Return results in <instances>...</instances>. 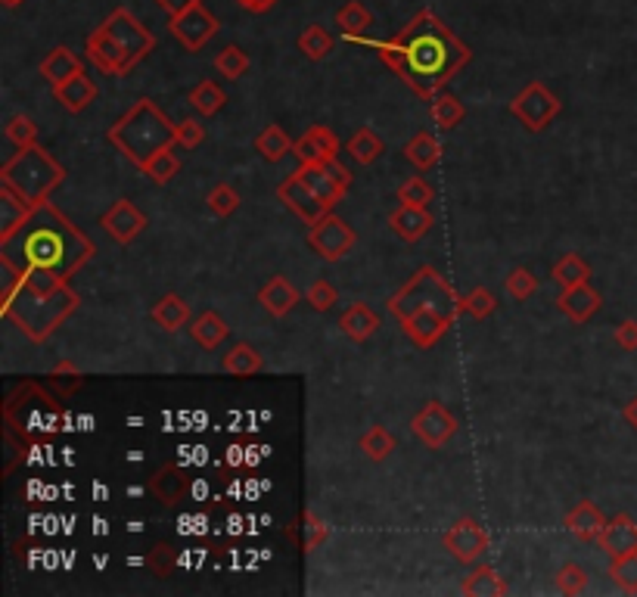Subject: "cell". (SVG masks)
Returning a JSON list of instances; mask_svg holds the SVG:
<instances>
[{"label": "cell", "instance_id": "obj_34", "mask_svg": "<svg viewBox=\"0 0 637 597\" xmlns=\"http://www.w3.org/2000/svg\"><path fill=\"white\" fill-rule=\"evenodd\" d=\"M150 318H153V321H156L165 333H178L181 327H187V324H190V305H187L181 296L168 293V296H162V299L153 305Z\"/></svg>", "mask_w": 637, "mask_h": 597}, {"label": "cell", "instance_id": "obj_22", "mask_svg": "<svg viewBox=\"0 0 637 597\" xmlns=\"http://www.w3.org/2000/svg\"><path fill=\"white\" fill-rule=\"evenodd\" d=\"M597 545L610 554V557H625L637 551V523L628 514H619L606 523L603 535L597 538Z\"/></svg>", "mask_w": 637, "mask_h": 597}, {"label": "cell", "instance_id": "obj_32", "mask_svg": "<svg viewBox=\"0 0 637 597\" xmlns=\"http://www.w3.org/2000/svg\"><path fill=\"white\" fill-rule=\"evenodd\" d=\"M190 336H193V343L199 349L212 352V349H218L224 339L230 336V327H227V321L218 315V311H202V315L190 327Z\"/></svg>", "mask_w": 637, "mask_h": 597}, {"label": "cell", "instance_id": "obj_2", "mask_svg": "<svg viewBox=\"0 0 637 597\" xmlns=\"http://www.w3.org/2000/svg\"><path fill=\"white\" fill-rule=\"evenodd\" d=\"M91 255L94 243L53 203L35 206L13 234L0 237V265H10L19 274L50 271L69 280L91 262Z\"/></svg>", "mask_w": 637, "mask_h": 597}, {"label": "cell", "instance_id": "obj_41", "mask_svg": "<svg viewBox=\"0 0 637 597\" xmlns=\"http://www.w3.org/2000/svg\"><path fill=\"white\" fill-rule=\"evenodd\" d=\"M554 280L560 283V287H578V283H588L591 280V265L582 259V255H563V259L554 265Z\"/></svg>", "mask_w": 637, "mask_h": 597}, {"label": "cell", "instance_id": "obj_59", "mask_svg": "<svg viewBox=\"0 0 637 597\" xmlns=\"http://www.w3.org/2000/svg\"><path fill=\"white\" fill-rule=\"evenodd\" d=\"M237 4L246 10V13H255V16H262V13H268V10H274L280 0H237Z\"/></svg>", "mask_w": 637, "mask_h": 597}, {"label": "cell", "instance_id": "obj_46", "mask_svg": "<svg viewBox=\"0 0 637 597\" xmlns=\"http://www.w3.org/2000/svg\"><path fill=\"white\" fill-rule=\"evenodd\" d=\"M206 203H209V209H212V215H218V218H230L237 209H240V193H237V187H230V184H215L212 190H209V196H206Z\"/></svg>", "mask_w": 637, "mask_h": 597}, {"label": "cell", "instance_id": "obj_30", "mask_svg": "<svg viewBox=\"0 0 637 597\" xmlns=\"http://www.w3.org/2000/svg\"><path fill=\"white\" fill-rule=\"evenodd\" d=\"M296 175L314 190V196L321 199V203H324L327 209H333L336 203H342V196L349 193L342 184H336V181L330 178V172H327L324 165H299Z\"/></svg>", "mask_w": 637, "mask_h": 597}, {"label": "cell", "instance_id": "obj_15", "mask_svg": "<svg viewBox=\"0 0 637 597\" xmlns=\"http://www.w3.org/2000/svg\"><path fill=\"white\" fill-rule=\"evenodd\" d=\"M103 224V231L115 240V243H134L140 234H143V227H147V215H143L131 199H115V203L109 206V212L100 218Z\"/></svg>", "mask_w": 637, "mask_h": 597}, {"label": "cell", "instance_id": "obj_5", "mask_svg": "<svg viewBox=\"0 0 637 597\" xmlns=\"http://www.w3.org/2000/svg\"><path fill=\"white\" fill-rule=\"evenodd\" d=\"M63 178H66V168L38 144L19 150L10 162H4V168H0V184H10L32 206L47 203L50 193L63 184Z\"/></svg>", "mask_w": 637, "mask_h": 597}, {"label": "cell", "instance_id": "obj_7", "mask_svg": "<svg viewBox=\"0 0 637 597\" xmlns=\"http://www.w3.org/2000/svg\"><path fill=\"white\" fill-rule=\"evenodd\" d=\"M22 389H25V398H28V408L22 405V395L16 392L13 398L22 405V414L7 411V426H10V430H19L25 439H32L38 433H47V430L53 433L56 426H60V411H56L53 398L44 395V389L38 383H28Z\"/></svg>", "mask_w": 637, "mask_h": 597}, {"label": "cell", "instance_id": "obj_4", "mask_svg": "<svg viewBox=\"0 0 637 597\" xmlns=\"http://www.w3.org/2000/svg\"><path fill=\"white\" fill-rule=\"evenodd\" d=\"M175 128L153 100H137L125 116L109 128V144L137 168L147 165L159 150L175 147Z\"/></svg>", "mask_w": 637, "mask_h": 597}, {"label": "cell", "instance_id": "obj_57", "mask_svg": "<svg viewBox=\"0 0 637 597\" xmlns=\"http://www.w3.org/2000/svg\"><path fill=\"white\" fill-rule=\"evenodd\" d=\"M324 168H327V172H330V178L336 181V184H342L345 190H349L352 187V172H349V168H345L336 156L333 159H327V162H321Z\"/></svg>", "mask_w": 637, "mask_h": 597}, {"label": "cell", "instance_id": "obj_26", "mask_svg": "<svg viewBox=\"0 0 637 597\" xmlns=\"http://www.w3.org/2000/svg\"><path fill=\"white\" fill-rule=\"evenodd\" d=\"M84 72V63H81V56L72 53L69 47H53L44 60H41V78L50 84V88H56V84H63L66 78Z\"/></svg>", "mask_w": 637, "mask_h": 597}, {"label": "cell", "instance_id": "obj_12", "mask_svg": "<svg viewBox=\"0 0 637 597\" xmlns=\"http://www.w3.org/2000/svg\"><path fill=\"white\" fill-rule=\"evenodd\" d=\"M411 430H414V436H417L426 448L439 451V448H445V445L454 439V433H457V417H454L442 402H429V405L414 417Z\"/></svg>", "mask_w": 637, "mask_h": 597}, {"label": "cell", "instance_id": "obj_29", "mask_svg": "<svg viewBox=\"0 0 637 597\" xmlns=\"http://www.w3.org/2000/svg\"><path fill=\"white\" fill-rule=\"evenodd\" d=\"M187 486H190V482H187V473H184L181 467H175V464H165V467L153 476L150 492H153L165 507H175V504L184 501Z\"/></svg>", "mask_w": 637, "mask_h": 597}, {"label": "cell", "instance_id": "obj_10", "mask_svg": "<svg viewBox=\"0 0 637 597\" xmlns=\"http://www.w3.org/2000/svg\"><path fill=\"white\" fill-rule=\"evenodd\" d=\"M106 32L119 41L125 50H128V56L134 63H140L143 56L147 53H153V47H156V35L150 32L147 25H143L131 10H125V7H119V10H112L103 22H100Z\"/></svg>", "mask_w": 637, "mask_h": 597}, {"label": "cell", "instance_id": "obj_21", "mask_svg": "<svg viewBox=\"0 0 637 597\" xmlns=\"http://www.w3.org/2000/svg\"><path fill=\"white\" fill-rule=\"evenodd\" d=\"M286 538L302 554H311V551H317L330 538V526L321 517H314L311 510H302V514L286 526Z\"/></svg>", "mask_w": 637, "mask_h": 597}, {"label": "cell", "instance_id": "obj_61", "mask_svg": "<svg viewBox=\"0 0 637 597\" xmlns=\"http://www.w3.org/2000/svg\"><path fill=\"white\" fill-rule=\"evenodd\" d=\"M227 464H230V467H240V464H243V448H240V445H230V448H227Z\"/></svg>", "mask_w": 637, "mask_h": 597}, {"label": "cell", "instance_id": "obj_11", "mask_svg": "<svg viewBox=\"0 0 637 597\" xmlns=\"http://www.w3.org/2000/svg\"><path fill=\"white\" fill-rule=\"evenodd\" d=\"M218 19L202 7V4H196V7H190L187 13H181V16H171L168 19V32H171V38H175L187 53H199L202 47H206L215 35H218Z\"/></svg>", "mask_w": 637, "mask_h": 597}, {"label": "cell", "instance_id": "obj_1", "mask_svg": "<svg viewBox=\"0 0 637 597\" xmlns=\"http://www.w3.org/2000/svg\"><path fill=\"white\" fill-rule=\"evenodd\" d=\"M364 44H370L376 56L426 100L436 97L473 56L470 47L432 10H420L398 35L386 41L367 38Z\"/></svg>", "mask_w": 637, "mask_h": 597}, {"label": "cell", "instance_id": "obj_18", "mask_svg": "<svg viewBox=\"0 0 637 597\" xmlns=\"http://www.w3.org/2000/svg\"><path fill=\"white\" fill-rule=\"evenodd\" d=\"M336 153H339V140L324 125H311L293 144V156L299 159V165H321L333 159Z\"/></svg>", "mask_w": 637, "mask_h": 597}, {"label": "cell", "instance_id": "obj_50", "mask_svg": "<svg viewBox=\"0 0 637 597\" xmlns=\"http://www.w3.org/2000/svg\"><path fill=\"white\" fill-rule=\"evenodd\" d=\"M507 293H510V299H516V302H529V299L538 293V277H535L529 268H516V271H510V277H507Z\"/></svg>", "mask_w": 637, "mask_h": 597}, {"label": "cell", "instance_id": "obj_60", "mask_svg": "<svg viewBox=\"0 0 637 597\" xmlns=\"http://www.w3.org/2000/svg\"><path fill=\"white\" fill-rule=\"evenodd\" d=\"M622 417H625V423L631 426V430L637 433V395L631 398V402L625 405V411H622Z\"/></svg>", "mask_w": 637, "mask_h": 597}, {"label": "cell", "instance_id": "obj_49", "mask_svg": "<svg viewBox=\"0 0 637 597\" xmlns=\"http://www.w3.org/2000/svg\"><path fill=\"white\" fill-rule=\"evenodd\" d=\"M557 588H560V594H566V597L585 594V591H588V573H585V566L566 563L563 570L557 573Z\"/></svg>", "mask_w": 637, "mask_h": 597}, {"label": "cell", "instance_id": "obj_17", "mask_svg": "<svg viewBox=\"0 0 637 597\" xmlns=\"http://www.w3.org/2000/svg\"><path fill=\"white\" fill-rule=\"evenodd\" d=\"M451 327H454V318L442 315L439 308H420L411 318L401 321V330L408 333V339L420 349H432Z\"/></svg>", "mask_w": 637, "mask_h": 597}, {"label": "cell", "instance_id": "obj_62", "mask_svg": "<svg viewBox=\"0 0 637 597\" xmlns=\"http://www.w3.org/2000/svg\"><path fill=\"white\" fill-rule=\"evenodd\" d=\"M0 4H4V7H10V10H13V7H19V4H25V0H0Z\"/></svg>", "mask_w": 637, "mask_h": 597}, {"label": "cell", "instance_id": "obj_25", "mask_svg": "<svg viewBox=\"0 0 637 597\" xmlns=\"http://www.w3.org/2000/svg\"><path fill=\"white\" fill-rule=\"evenodd\" d=\"M258 302H262V308L271 318H286L289 311H293V305L299 302V290L283 274H277L265 283L262 290H258Z\"/></svg>", "mask_w": 637, "mask_h": 597}, {"label": "cell", "instance_id": "obj_16", "mask_svg": "<svg viewBox=\"0 0 637 597\" xmlns=\"http://www.w3.org/2000/svg\"><path fill=\"white\" fill-rule=\"evenodd\" d=\"M445 548L460 560V563H476L485 557L488 551V532L476 523V520H457L448 532H445Z\"/></svg>", "mask_w": 637, "mask_h": 597}, {"label": "cell", "instance_id": "obj_6", "mask_svg": "<svg viewBox=\"0 0 637 597\" xmlns=\"http://www.w3.org/2000/svg\"><path fill=\"white\" fill-rule=\"evenodd\" d=\"M386 308H389V315L398 318V321L411 318L414 311H420V308H439L442 315H448V318L457 321V315L463 311V296H457V293L451 290V283H448L436 268H432V265H423V268H420V271L386 302Z\"/></svg>", "mask_w": 637, "mask_h": 597}, {"label": "cell", "instance_id": "obj_39", "mask_svg": "<svg viewBox=\"0 0 637 597\" xmlns=\"http://www.w3.org/2000/svg\"><path fill=\"white\" fill-rule=\"evenodd\" d=\"M383 153H386V144L373 128H358L355 137L349 140V156L361 165H373Z\"/></svg>", "mask_w": 637, "mask_h": 597}, {"label": "cell", "instance_id": "obj_36", "mask_svg": "<svg viewBox=\"0 0 637 597\" xmlns=\"http://www.w3.org/2000/svg\"><path fill=\"white\" fill-rule=\"evenodd\" d=\"M460 591L467 597H504L510 588L495 570H491V566H479V570H473L467 579L460 582Z\"/></svg>", "mask_w": 637, "mask_h": 597}, {"label": "cell", "instance_id": "obj_56", "mask_svg": "<svg viewBox=\"0 0 637 597\" xmlns=\"http://www.w3.org/2000/svg\"><path fill=\"white\" fill-rule=\"evenodd\" d=\"M616 346L622 352H637V321L628 318L616 327Z\"/></svg>", "mask_w": 637, "mask_h": 597}, {"label": "cell", "instance_id": "obj_3", "mask_svg": "<svg viewBox=\"0 0 637 597\" xmlns=\"http://www.w3.org/2000/svg\"><path fill=\"white\" fill-rule=\"evenodd\" d=\"M78 293L69 280L50 271H25L4 265V287H0V315L10 318L32 343L44 339L60 327L78 308Z\"/></svg>", "mask_w": 637, "mask_h": 597}, {"label": "cell", "instance_id": "obj_9", "mask_svg": "<svg viewBox=\"0 0 637 597\" xmlns=\"http://www.w3.org/2000/svg\"><path fill=\"white\" fill-rule=\"evenodd\" d=\"M355 243H358L355 227H349V221H342L333 212H327L321 221L308 227V246L330 265L342 262L355 249Z\"/></svg>", "mask_w": 637, "mask_h": 597}, {"label": "cell", "instance_id": "obj_33", "mask_svg": "<svg viewBox=\"0 0 637 597\" xmlns=\"http://www.w3.org/2000/svg\"><path fill=\"white\" fill-rule=\"evenodd\" d=\"M404 156H408V162L417 168L420 175H426L429 168L439 165L442 147H439V140H436V134H432V131H417L408 140V147H404Z\"/></svg>", "mask_w": 637, "mask_h": 597}, {"label": "cell", "instance_id": "obj_54", "mask_svg": "<svg viewBox=\"0 0 637 597\" xmlns=\"http://www.w3.org/2000/svg\"><path fill=\"white\" fill-rule=\"evenodd\" d=\"M202 140H206V128H202L196 119H184V122L175 128V144H178V147H184V150L199 147Z\"/></svg>", "mask_w": 637, "mask_h": 597}, {"label": "cell", "instance_id": "obj_47", "mask_svg": "<svg viewBox=\"0 0 637 597\" xmlns=\"http://www.w3.org/2000/svg\"><path fill=\"white\" fill-rule=\"evenodd\" d=\"M432 199H436V190H432V184L423 175L408 178L398 187V203H404V206H429Z\"/></svg>", "mask_w": 637, "mask_h": 597}, {"label": "cell", "instance_id": "obj_40", "mask_svg": "<svg viewBox=\"0 0 637 597\" xmlns=\"http://www.w3.org/2000/svg\"><path fill=\"white\" fill-rule=\"evenodd\" d=\"M227 103V94L218 88L215 81H199L196 88L190 91V106L199 112V116H215V112H221Z\"/></svg>", "mask_w": 637, "mask_h": 597}, {"label": "cell", "instance_id": "obj_8", "mask_svg": "<svg viewBox=\"0 0 637 597\" xmlns=\"http://www.w3.org/2000/svg\"><path fill=\"white\" fill-rule=\"evenodd\" d=\"M560 97L544 88L541 81H532L523 88V94H516L513 103H510V112H513V119L516 122H523V128L529 131H544L550 122H554L560 116Z\"/></svg>", "mask_w": 637, "mask_h": 597}, {"label": "cell", "instance_id": "obj_37", "mask_svg": "<svg viewBox=\"0 0 637 597\" xmlns=\"http://www.w3.org/2000/svg\"><path fill=\"white\" fill-rule=\"evenodd\" d=\"M429 116L432 122H436L439 128H457L463 119H467V109H463V103L448 94V91H439L436 97H429Z\"/></svg>", "mask_w": 637, "mask_h": 597}, {"label": "cell", "instance_id": "obj_24", "mask_svg": "<svg viewBox=\"0 0 637 597\" xmlns=\"http://www.w3.org/2000/svg\"><path fill=\"white\" fill-rule=\"evenodd\" d=\"M606 520L603 517V510L591 501H578L572 510H569V517H566V529L575 535V538H582V542H597V538L603 535L606 529Z\"/></svg>", "mask_w": 637, "mask_h": 597}, {"label": "cell", "instance_id": "obj_53", "mask_svg": "<svg viewBox=\"0 0 637 597\" xmlns=\"http://www.w3.org/2000/svg\"><path fill=\"white\" fill-rule=\"evenodd\" d=\"M498 308V299L491 296L485 287H476L473 293H467L463 296V311H467V315H473L476 321H482V318H488L491 311Z\"/></svg>", "mask_w": 637, "mask_h": 597}, {"label": "cell", "instance_id": "obj_48", "mask_svg": "<svg viewBox=\"0 0 637 597\" xmlns=\"http://www.w3.org/2000/svg\"><path fill=\"white\" fill-rule=\"evenodd\" d=\"M610 576L625 594H637V551L625 554V557H613Z\"/></svg>", "mask_w": 637, "mask_h": 597}, {"label": "cell", "instance_id": "obj_51", "mask_svg": "<svg viewBox=\"0 0 637 597\" xmlns=\"http://www.w3.org/2000/svg\"><path fill=\"white\" fill-rule=\"evenodd\" d=\"M7 137L13 140L16 150H25V147H35L38 144V125L28 119V116H13L7 122Z\"/></svg>", "mask_w": 637, "mask_h": 597}, {"label": "cell", "instance_id": "obj_42", "mask_svg": "<svg viewBox=\"0 0 637 597\" xmlns=\"http://www.w3.org/2000/svg\"><path fill=\"white\" fill-rule=\"evenodd\" d=\"M299 50L314 63L324 60V56H330V50H333V35L327 32L324 25L311 22V25H305V32L299 35Z\"/></svg>", "mask_w": 637, "mask_h": 597}, {"label": "cell", "instance_id": "obj_58", "mask_svg": "<svg viewBox=\"0 0 637 597\" xmlns=\"http://www.w3.org/2000/svg\"><path fill=\"white\" fill-rule=\"evenodd\" d=\"M156 4H159V10H165L168 19H171V16H181V13H187L190 7L202 4V0H156Z\"/></svg>", "mask_w": 637, "mask_h": 597}, {"label": "cell", "instance_id": "obj_55", "mask_svg": "<svg viewBox=\"0 0 637 597\" xmlns=\"http://www.w3.org/2000/svg\"><path fill=\"white\" fill-rule=\"evenodd\" d=\"M150 570L159 579H168L171 573H175V548H171V545H156L150 551Z\"/></svg>", "mask_w": 637, "mask_h": 597}, {"label": "cell", "instance_id": "obj_27", "mask_svg": "<svg viewBox=\"0 0 637 597\" xmlns=\"http://www.w3.org/2000/svg\"><path fill=\"white\" fill-rule=\"evenodd\" d=\"M339 327H342L345 336L355 339V343H364V339H370L376 330H380V315H376L367 302H355L342 311Z\"/></svg>", "mask_w": 637, "mask_h": 597}, {"label": "cell", "instance_id": "obj_52", "mask_svg": "<svg viewBox=\"0 0 637 597\" xmlns=\"http://www.w3.org/2000/svg\"><path fill=\"white\" fill-rule=\"evenodd\" d=\"M305 302L314 308V311H330L336 302H339V293H336V287L330 280H314L311 287H308V293H305Z\"/></svg>", "mask_w": 637, "mask_h": 597}, {"label": "cell", "instance_id": "obj_44", "mask_svg": "<svg viewBox=\"0 0 637 597\" xmlns=\"http://www.w3.org/2000/svg\"><path fill=\"white\" fill-rule=\"evenodd\" d=\"M140 172L147 175L153 184H168L171 178H175V175L181 172V162H178L175 150L165 147V150H159V153H156L147 165H143Z\"/></svg>", "mask_w": 637, "mask_h": 597}, {"label": "cell", "instance_id": "obj_20", "mask_svg": "<svg viewBox=\"0 0 637 597\" xmlns=\"http://www.w3.org/2000/svg\"><path fill=\"white\" fill-rule=\"evenodd\" d=\"M557 305H560V311L572 324H588L600 311L603 299H600V293L591 287V283H578V287H566L560 293Z\"/></svg>", "mask_w": 637, "mask_h": 597}, {"label": "cell", "instance_id": "obj_13", "mask_svg": "<svg viewBox=\"0 0 637 597\" xmlns=\"http://www.w3.org/2000/svg\"><path fill=\"white\" fill-rule=\"evenodd\" d=\"M84 50H88V60L103 72V75H128L137 63L128 56V50L115 41L106 28H94V32L88 35V44H84Z\"/></svg>", "mask_w": 637, "mask_h": 597}, {"label": "cell", "instance_id": "obj_45", "mask_svg": "<svg viewBox=\"0 0 637 597\" xmlns=\"http://www.w3.org/2000/svg\"><path fill=\"white\" fill-rule=\"evenodd\" d=\"M215 69L230 78V81H240L249 72V53L237 44H227L218 56H215Z\"/></svg>", "mask_w": 637, "mask_h": 597}, {"label": "cell", "instance_id": "obj_43", "mask_svg": "<svg viewBox=\"0 0 637 597\" xmlns=\"http://www.w3.org/2000/svg\"><path fill=\"white\" fill-rule=\"evenodd\" d=\"M358 445H361V451L367 454L373 464H383L389 454L395 451V436L386 430V426H370Z\"/></svg>", "mask_w": 637, "mask_h": 597}, {"label": "cell", "instance_id": "obj_28", "mask_svg": "<svg viewBox=\"0 0 637 597\" xmlns=\"http://www.w3.org/2000/svg\"><path fill=\"white\" fill-rule=\"evenodd\" d=\"M336 28L342 32L345 41H367L370 28H373V16L367 13V7L361 0H349V4H342L336 10Z\"/></svg>", "mask_w": 637, "mask_h": 597}, {"label": "cell", "instance_id": "obj_31", "mask_svg": "<svg viewBox=\"0 0 637 597\" xmlns=\"http://www.w3.org/2000/svg\"><path fill=\"white\" fill-rule=\"evenodd\" d=\"M32 212H35V206L28 203L22 193H16L10 184H0V237L13 234Z\"/></svg>", "mask_w": 637, "mask_h": 597}, {"label": "cell", "instance_id": "obj_23", "mask_svg": "<svg viewBox=\"0 0 637 597\" xmlns=\"http://www.w3.org/2000/svg\"><path fill=\"white\" fill-rule=\"evenodd\" d=\"M97 84L88 78V72H78L72 78H66L63 84H56L53 88V97L56 103H63L66 112H84L94 100H97Z\"/></svg>", "mask_w": 637, "mask_h": 597}, {"label": "cell", "instance_id": "obj_14", "mask_svg": "<svg viewBox=\"0 0 637 597\" xmlns=\"http://www.w3.org/2000/svg\"><path fill=\"white\" fill-rule=\"evenodd\" d=\"M277 199H280V203H283L289 212H293L299 221H305L308 227L317 224V221H321V218L330 212L299 175H289V178L277 187Z\"/></svg>", "mask_w": 637, "mask_h": 597}, {"label": "cell", "instance_id": "obj_35", "mask_svg": "<svg viewBox=\"0 0 637 597\" xmlns=\"http://www.w3.org/2000/svg\"><path fill=\"white\" fill-rule=\"evenodd\" d=\"M262 367H265L262 352L249 343H237L224 355V371L230 377H255V374H262Z\"/></svg>", "mask_w": 637, "mask_h": 597}, {"label": "cell", "instance_id": "obj_19", "mask_svg": "<svg viewBox=\"0 0 637 597\" xmlns=\"http://www.w3.org/2000/svg\"><path fill=\"white\" fill-rule=\"evenodd\" d=\"M432 224H436V218L429 215V206H398L392 215H389V227H392V234L404 243H417L423 240L429 231H432Z\"/></svg>", "mask_w": 637, "mask_h": 597}, {"label": "cell", "instance_id": "obj_38", "mask_svg": "<svg viewBox=\"0 0 637 597\" xmlns=\"http://www.w3.org/2000/svg\"><path fill=\"white\" fill-rule=\"evenodd\" d=\"M255 153H262V159L268 162H280L286 153H293V140L280 125H268L255 137Z\"/></svg>", "mask_w": 637, "mask_h": 597}]
</instances>
